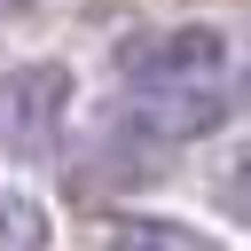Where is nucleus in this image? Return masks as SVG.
I'll list each match as a JSON object with an SVG mask.
<instances>
[{
  "mask_svg": "<svg viewBox=\"0 0 251 251\" xmlns=\"http://www.w3.org/2000/svg\"><path fill=\"white\" fill-rule=\"evenodd\" d=\"M220 204H227V220H251V157H235L220 173Z\"/></svg>",
  "mask_w": 251,
  "mask_h": 251,
  "instance_id": "nucleus-6",
  "label": "nucleus"
},
{
  "mask_svg": "<svg viewBox=\"0 0 251 251\" xmlns=\"http://www.w3.org/2000/svg\"><path fill=\"white\" fill-rule=\"evenodd\" d=\"M110 251H204V243L180 235V227H149V220H133V227L110 235Z\"/></svg>",
  "mask_w": 251,
  "mask_h": 251,
  "instance_id": "nucleus-5",
  "label": "nucleus"
},
{
  "mask_svg": "<svg viewBox=\"0 0 251 251\" xmlns=\"http://www.w3.org/2000/svg\"><path fill=\"white\" fill-rule=\"evenodd\" d=\"M47 212L24 196V188H0V251H47Z\"/></svg>",
  "mask_w": 251,
  "mask_h": 251,
  "instance_id": "nucleus-4",
  "label": "nucleus"
},
{
  "mask_svg": "<svg viewBox=\"0 0 251 251\" xmlns=\"http://www.w3.org/2000/svg\"><path fill=\"white\" fill-rule=\"evenodd\" d=\"M63 110H71V71L63 63H16V71H0V149H16V157L55 149Z\"/></svg>",
  "mask_w": 251,
  "mask_h": 251,
  "instance_id": "nucleus-2",
  "label": "nucleus"
},
{
  "mask_svg": "<svg viewBox=\"0 0 251 251\" xmlns=\"http://www.w3.org/2000/svg\"><path fill=\"white\" fill-rule=\"evenodd\" d=\"M220 118H227V86H173V94H141V102H133V126L157 133V141L212 133Z\"/></svg>",
  "mask_w": 251,
  "mask_h": 251,
  "instance_id": "nucleus-3",
  "label": "nucleus"
},
{
  "mask_svg": "<svg viewBox=\"0 0 251 251\" xmlns=\"http://www.w3.org/2000/svg\"><path fill=\"white\" fill-rule=\"evenodd\" d=\"M118 78L133 94H173V86H227V31L212 24H165L133 31L118 47Z\"/></svg>",
  "mask_w": 251,
  "mask_h": 251,
  "instance_id": "nucleus-1",
  "label": "nucleus"
}]
</instances>
